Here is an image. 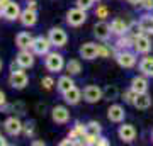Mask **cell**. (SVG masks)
Instances as JSON below:
<instances>
[{
  "instance_id": "obj_2",
  "label": "cell",
  "mask_w": 153,
  "mask_h": 146,
  "mask_svg": "<svg viewBox=\"0 0 153 146\" xmlns=\"http://www.w3.org/2000/svg\"><path fill=\"white\" fill-rule=\"evenodd\" d=\"M24 68H19V70L12 71L10 78H9V83H10L12 88H17V90H22L26 88V85L29 83V76L26 75V71H22Z\"/></svg>"
},
{
  "instance_id": "obj_5",
  "label": "cell",
  "mask_w": 153,
  "mask_h": 146,
  "mask_svg": "<svg viewBox=\"0 0 153 146\" xmlns=\"http://www.w3.org/2000/svg\"><path fill=\"white\" fill-rule=\"evenodd\" d=\"M48 38H49V41H51L53 46H56V48H63V46L66 44L68 36H66V33L61 29V27H53V29H49Z\"/></svg>"
},
{
  "instance_id": "obj_17",
  "label": "cell",
  "mask_w": 153,
  "mask_h": 146,
  "mask_svg": "<svg viewBox=\"0 0 153 146\" xmlns=\"http://www.w3.org/2000/svg\"><path fill=\"white\" fill-rule=\"evenodd\" d=\"M117 134H119V138L124 141V143H131V141L136 138V129H134L133 124H123L119 127V131H117Z\"/></svg>"
},
{
  "instance_id": "obj_38",
  "label": "cell",
  "mask_w": 153,
  "mask_h": 146,
  "mask_svg": "<svg viewBox=\"0 0 153 146\" xmlns=\"http://www.w3.org/2000/svg\"><path fill=\"white\" fill-rule=\"evenodd\" d=\"M97 145H100V146H107V145H109V141L105 139L104 136H99V138H97Z\"/></svg>"
},
{
  "instance_id": "obj_44",
  "label": "cell",
  "mask_w": 153,
  "mask_h": 146,
  "mask_svg": "<svg viewBox=\"0 0 153 146\" xmlns=\"http://www.w3.org/2000/svg\"><path fill=\"white\" fill-rule=\"evenodd\" d=\"M4 9H5V4H2V2H0V17L4 16Z\"/></svg>"
},
{
  "instance_id": "obj_7",
  "label": "cell",
  "mask_w": 153,
  "mask_h": 146,
  "mask_svg": "<svg viewBox=\"0 0 153 146\" xmlns=\"http://www.w3.org/2000/svg\"><path fill=\"white\" fill-rule=\"evenodd\" d=\"M116 61L123 68H133V66L136 65V56H134V53L124 49V51H121V53L116 54Z\"/></svg>"
},
{
  "instance_id": "obj_24",
  "label": "cell",
  "mask_w": 153,
  "mask_h": 146,
  "mask_svg": "<svg viewBox=\"0 0 153 146\" xmlns=\"http://www.w3.org/2000/svg\"><path fill=\"white\" fill-rule=\"evenodd\" d=\"M56 87H58V90H60L61 93H65L66 90H70L71 87H75V82L70 78V75H65V76H60V78H58Z\"/></svg>"
},
{
  "instance_id": "obj_10",
  "label": "cell",
  "mask_w": 153,
  "mask_h": 146,
  "mask_svg": "<svg viewBox=\"0 0 153 146\" xmlns=\"http://www.w3.org/2000/svg\"><path fill=\"white\" fill-rule=\"evenodd\" d=\"M51 117H53L56 124H66L70 121V112H68V109L65 105H56L51 110Z\"/></svg>"
},
{
  "instance_id": "obj_32",
  "label": "cell",
  "mask_w": 153,
  "mask_h": 146,
  "mask_svg": "<svg viewBox=\"0 0 153 146\" xmlns=\"http://www.w3.org/2000/svg\"><path fill=\"white\" fill-rule=\"evenodd\" d=\"M107 14H109V10H107V7H105V5H97V9H95V16H97V17L105 19Z\"/></svg>"
},
{
  "instance_id": "obj_3",
  "label": "cell",
  "mask_w": 153,
  "mask_h": 146,
  "mask_svg": "<svg viewBox=\"0 0 153 146\" xmlns=\"http://www.w3.org/2000/svg\"><path fill=\"white\" fill-rule=\"evenodd\" d=\"M85 21H87V14H85V10L80 9V7L70 9V10L66 12V22H68L70 26L78 27V26H82Z\"/></svg>"
},
{
  "instance_id": "obj_1",
  "label": "cell",
  "mask_w": 153,
  "mask_h": 146,
  "mask_svg": "<svg viewBox=\"0 0 153 146\" xmlns=\"http://www.w3.org/2000/svg\"><path fill=\"white\" fill-rule=\"evenodd\" d=\"M44 65L48 68L49 71H61L65 68V60H63V56L60 53H48L46 54V58H44Z\"/></svg>"
},
{
  "instance_id": "obj_47",
  "label": "cell",
  "mask_w": 153,
  "mask_h": 146,
  "mask_svg": "<svg viewBox=\"0 0 153 146\" xmlns=\"http://www.w3.org/2000/svg\"><path fill=\"white\" fill-rule=\"evenodd\" d=\"M152 138H153V131H152Z\"/></svg>"
},
{
  "instance_id": "obj_33",
  "label": "cell",
  "mask_w": 153,
  "mask_h": 146,
  "mask_svg": "<svg viewBox=\"0 0 153 146\" xmlns=\"http://www.w3.org/2000/svg\"><path fill=\"white\" fill-rule=\"evenodd\" d=\"M41 85H43V88H46V90H51L53 85H55V80H53L51 76H44L43 80H41Z\"/></svg>"
},
{
  "instance_id": "obj_34",
  "label": "cell",
  "mask_w": 153,
  "mask_h": 146,
  "mask_svg": "<svg viewBox=\"0 0 153 146\" xmlns=\"http://www.w3.org/2000/svg\"><path fill=\"white\" fill-rule=\"evenodd\" d=\"M134 99H136V92H134L133 88H129V90L124 93V100L128 104H133V102H134Z\"/></svg>"
},
{
  "instance_id": "obj_42",
  "label": "cell",
  "mask_w": 153,
  "mask_h": 146,
  "mask_svg": "<svg viewBox=\"0 0 153 146\" xmlns=\"http://www.w3.org/2000/svg\"><path fill=\"white\" fill-rule=\"evenodd\" d=\"M5 145H7V139L4 136H0V146H5Z\"/></svg>"
},
{
  "instance_id": "obj_4",
  "label": "cell",
  "mask_w": 153,
  "mask_h": 146,
  "mask_svg": "<svg viewBox=\"0 0 153 146\" xmlns=\"http://www.w3.org/2000/svg\"><path fill=\"white\" fill-rule=\"evenodd\" d=\"M100 99H104V90L99 88L97 85H87L83 88V100L88 104H95Z\"/></svg>"
},
{
  "instance_id": "obj_39",
  "label": "cell",
  "mask_w": 153,
  "mask_h": 146,
  "mask_svg": "<svg viewBox=\"0 0 153 146\" xmlns=\"http://www.w3.org/2000/svg\"><path fill=\"white\" fill-rule=\"evenodd\" d=\"M2 105H5V93L0 90V107H2Z\"/></svg>"
},
{
  "instance_id": "obj_12",
  "label": "cell",
  "mask_w": 153,
  "mask_h": 146,
  "mask_svg": "<svg viewBox=\"0 0 153 146\" xmlns=\"http://www.w3.org/2000/svg\"><path fill=\"white\" fill-rule=\"evenodd\" d=\"M16 61L21 68H31L34 65V54L29 49H21L19 54L16 56Z\"/></svg>"
},
{
  "instance_id": "obj_43",
  "label": "cell",
  "mask_w": 153,
  "mask_h": 146,
  "mask_svg": "<svg viewBox=\"0 0 153 146\" xmlns=\"http://www.w3.org/2000/svg\"><path fill=\"white\" fill-rule=\"evenodd\" d=\"M131 5H138V4H141V0H128Z\"/></svg>"
},
{
  "instance_id": "obj_28",
  "label": "cell",
  "mask_w": 153,
  "mask_h": 146,
  "mask_svg": "<svg viewBox=\"0 0 153 146\" xmlns=\"http://www.w3.org/2000/svg\"><path fill=\"white\" fill-rule=\"evenodd\" d=\"M117 95H119V88L116 85H107L104 88V99H107V100H114V99H117Z\"/></svg>"
},
{
  "instance_id": "obj_46",
  "label": "cell",
  "mask_w": 153,
  "mask_h": 146,
  "mask_svg": "<svg viewBox=\"0 0 153 146\" xmlns=\"http://www.w3.org/2000/svg\"><path fill=\"white\" fill-rule=\"evenodd\" d=\"M2 66H4V63H2V60H0V71H2Z\"/></svg>"
},
{
  "instance_id": "obj_26",
  "label": "cell",
  "mask_w": 153,
  "mask_h": 146,
  "mask_svg": "<svg viewBox=\"0 0 153 146\" xmlns=\"http://www.w3.org/2000/svg\"><path fill=\"white\" fill-rule=\"evenodd\" d=\"M65 68H66V71H68L70 75H78V73L82 71V65H80L78 60H70L65 65Z\"/></svg>"
},
{
  "instance_id": "obj_29",
  "label": "cell",
  "mask_w": 153,
  "mask_h": 146,
  "mask_svg": "<svg viewBox=\"0 0 153 146\" xmlns=\"http://www.w3.org/2000/svg\"><path fill=\"white\" fill-rule=\"evenodd\" d=\"M100 131H102V127L95 121H90L87 124V134L88 136H100Z\"/></svg>"
},
{
  "instance_id": "obj_40",
  "label": "cell",
  "mask_w": 153,
  "mask_h": 146,
  "mask_svg": "<svg viewBox=\"0 0 153 146\" xmlns=\"http://www.w3.org/2000/svg\"><path fill=\"white\" fill-rule=\"evenodd\" d=\"M31 145L33 146H44V141H33Z\"/></svg>"
},
{
  "instance_id": "obj_35",
  "label": "cell",
  "mask_w": 153,
  "mask_h": 146,
  "mask_svg": "<svg viewBox=\"0 0 153 146\" xmlns=\"http://www.w3.org/2000/svg\"><path fill=\"white\" fill-rule=\"evenodd\" d=\"M24 133H26V136H33L34 134V121H29V122L24 124Z\"/></svg>"
},
{
  "instance_id": "obj_36",
  "label": "cell",
  "mask_w": 153,
  "mask_h": 146,
  "mask_svg": "<svg viewBox=\"0 0 153 146\" xmlns=\"http://www.w3.org/2000/svg\"><path fill=\"white\" fill-rule=\"evenodd\" d=\"M109 49L105 48L104 44H99V56H100V58H105V56H109Z\"/></svg>"
},
{
  "instance_id": "obj_48",
  "label": "cell",
  "mask_w": 153,
  "mask_h": 146,
  "mask_svg": "<svg viewBox=\"0 0 153 146\" xmlns=\"http://www.w3.org/2000/svg\"><path fill=\"white\" fill-rule=\"evenodd\" d=\"M95 2H100V0H95Z\"/></svg>"
},
{
  "instance_id": "obj_37",
  "label": "cell",
  "mask_w": 153,
  "mask_h": 146,
  "mask_svg": "<svg viewBox=\"0 0 153 146\" xmlns=\"http://www.w3.org/2000/svg\"><path fill=\"white\" fill-rule=\"evenodd\" d=\"M141 7L145 10H153V0H141Z\"/></svg>"
},
{
  "instance_id": "obj_21",
  "label": "cell",
  "mask_w": 153,
  "mask_h": 146,
  "mask_svg": "<svg viewBox=\"0 0 153 146\" xmlns=\"http://www.w3.org/2000/svg\"><path fill=\"white\" fill-rule=\"evenodd\" d=\"M129 88H133L136 93H145V92H148V80L145 76H134L131 80V87Z\"/></svg>"
},
{
  "instance_id": "obj_25",
  "label": "cell",
  "mask_w": 153,
  "mask_h": 146,
  "mask_svg": "<svg viewBox=\"0 0 153 146\" xmlns=\"http://www.w3.org/2000/svg\"><path fill=\"white\" fill-rule=\"evenodd\" d=\"M140 26H141L143 33L153 34V16H143L140 21Z\"/></svg>"
},
{
  "instance_id": "obj_20",
  "label": "cell",
  "mask_w": 153,
  "mask_h": 146,
  "mask_svg": "<svg viewBox=\"0 0 153 146\" xmlns=\"http://www.w3.org/2000/svg\"><path fill=\"white\" fill-rule=\"evenodd\" d=\"M133 105H134L136 109H140V110H146V109L152 105V97H150L146 92L145 93H136V99H134Z\"/></svg>"
},
{
  "instance_id": "obj_27",
  "label": "cell",
  "mask_w": 153,
  "mask_h": 146,
  "mask_svg": "<svg viewBox=\"0 0 153 146\" xmlns=\"http://www.w3.org/2000/svg\"><path fill=\"white\" fill-rule=\"evenodd\" d=\"M117 48H123V49H126V48H129V46H133V44H134V38H133V36H129V34H128V36H124V34H123V36H119V39H117Z\"/></svg>"
},
{
  "instance_id": "obj_15",
  "label": "cell",
  "mask_w": 153,
  "mask_h": 146,
  "mask_svg": "<svg viewBox=\"0 0 153 146\" xmlns=\"http://www.w3.org/2000/svg\"><path fill=\"white\" fill-rule=\"evenodd\" d=\"M21 7H19V4H16V2H7L5 4V9H4V17H5L7 21H16V19H19L21 17Z\"/></svg>"
},
{
  "instance_id": "obj_19",
  "label": "cell",
  "mask_w": 153,
  "mask_h": 146,
  "mask_svg": "<svg viewBox=\"0 0 153 146\" xmlns=\"http://www.w3.org/2000/svg\"><path fill=\"white\" fill-rule=\"evenodd\" d=\"M63 99H65L66 104H70V105H75V104L80 102V99H82V92L76 88V87H71L70 90H66L65 93H61Z\"/></svg>"
},
{
  "instance_id": "obj_8",
  "label": "cell",
  "mask_w": 153,
  "mask_h": 146,
  "mask_svg": "<svg viewBox=\"0 0 153 146\" xmlns=\"http://www.w3.org/2000/svg\"><path fill=\"white\" fill-rule=\"evenodd\" d=\"M111 34H112L111 24H107L105 21H100L94 26V36H95L99 41H107V39L111 38Z\"/></svg>"
},
{
  "instance_id": "obj_14",
  "label": "cell",
  "mask_w": 153,
  "mask_h": 146,
  "mask_svg": "<svg viewBox=\"0 0 153 146\" xmlns=\"http://www.w3.org/2000/svg\"><path fill=\"white\" fill-rule=\"evenodd\" d=\"M19 21H21L22 26L33 27L34 24L38 22V14H36V10H34V9L27 7L26 10H22V12H21V17H19Z\"/></svg>"
},
{
  "instance_id": "obj_18",
  "label": "cell",
  "mask_w": 153,
  "mask_h": 146,
  "mask_svg": "<svg viewBox=\"0 0 153 146\" xmlns=\"http://www.w3.org/2000/svg\"><path fill=\"white\" fill-rule=\"evenodd\" d=\"M33 43H34V38H33L29 33H19V34L16 36V44H17L21 49L33 48Z\"/></svg>"
},
{
  "instance_id": "obj_30",
  "label": "cell",
  "mask_w": 153,
  "mask_h": 146,
  "mask_svg": "<svg viewBox=\"0 0 153 146\" xmlns=\"http://www.w3.org/2000/svg\"><path fill=\"white\" fill-rule=\"evenodd\" d=\"M141 33H143V29H141V26H140V22H133V24H129V27H128V34H129V36L138 38Z\"/></svg>"
},
{
  "instance_id": "obj_6",
  "label": "cell",
  "mask_w": 153,
  "mask_h": 146,
  "mask_svg": "<svg viewBox=\"0 0 153 146\" xmlns=\"http://www.w3.org/2000/svg\"><path fill=\"white\" fill-rule=\"evenodd\" d=\"M4 127H5L7 134H10V136H17L24 131V124L21 122L19 117H7L4 121Z\"/></svg>"
},
{
  "instance_id": "obj_41",
  "label": "cell",
  "mask_w": 153,
  "mask_h": 146,
  "mask_svg": "<svg viewBox=\"0 0 153 146\" xmlns=\"http://www.w3.org/2000/svg\"><path fill=\"white\" fill-rule=\"evenodd\" d=\"M27 7H31V9H34V10H36V2H34V0H29Z\"/></svg>"
},
{
  "instance_id": "obj_22",
  "label": "cell",
  "mask_w": 153,
  "mask_h": 146,
  "mask_svg": "<svg viewBox=\"0 0 153 146\" xmlns=\"http://www.w3.org/2000/svg\"><path fill=\"white\" fill-rule=\"evenodd\" d=\"M128 27H129V24H126V22L121 21V19H114V21L111 22V31H112V34H116V36L128 34Z\"/></svg>"
},
{
  "instance_id": "obj_31",
  "label": "cell",
  "mask_w": 153,
  "mask_h": 146,
  "mask_svg": "<svg viewBox=\"0 0 153 146\" xmlns=\"http://www.w3.org/2000/svg\"><path fill=\"white\" fill-rule=\"evenodd\" d=\"M94 2H95V0H76V7H80L83 10H88V9L94 5Z\"/></svg>"
},
{
  "instance_id": "obj_45",
  "label": "cell",
  "mask_w": 153,
  "mask_h": 146,
  "mask_svg": "<svg viewBox=\"0 0 153 146\" xmlns=\"http://www.w3.org/2000/svg\"><path fill=\"white\" fill-rule=\"evenodd\" d=\"M0 2H2V4H7V2H10V0H0Z\"/></svg>"
},
{
  "instance_id": "obj_16",
  "label": "cell",
  "mask_w": 153,
  "mask_h": 146,
  "mask_svg": "<svg viewBox=\"0 0 153 146\" xmlns=\"http://www.w3.org/2000/svg\"><path fill=\"white\" fill-rule=\"evenodd\" d=\"M124 107L119 105V104H114V105H111L109 110H107V117H109L111 122H123L124 121Z\"/></svg>"
},
{
  "instance_id": "obj_9",
  "label": "cell",
  "mask_w": 153,
  "mask_h": 146,
  "mask_svg": "<svg viewBox=\"0 0 153 146\" xmlns=\"http://www.w3.org/2000/svg\"><path fill=\"white\" fill-rule=\"evenodd\" d=\"M133 48H134V51L140 54H146L152 51V41H150V38L148 36H145V34H140L138 38H134V44H133Z\"/></svg>"
},
{
  "instance_id": "obj_13",
  "label": "cell",
  "mask_w": 153,
  "mask_h": 146,
  "mask_svg": "<svg viewBox=\"0 0 153 146\" xmlns=\"http://www.w3.org/2000/svg\"><path fill=\"white\" fill-rule=\"evenodd\" d=\"M80 56L83 60H94L99 56V44H94V43H85L80 46Z\"/></svg>"
},
{
  "instance_id": "obj_11",
  "label": "cell",
  "mask_w": 153,
  "mask_h": 146,
  "mask_svg": "<svg viewBox=\"0 0 153 146\" xmlns=\"http://www.w3.org/2000/svg\"><path fill=\"white\" fill-rule=\"evenodd\" d=\"M53 44L49 41V38H43V36H38L34 38V43H33V51L36 54H48L49 53V48Z\"/></svg>"
},
{
  "instance_id": "obj_23",
  "label": "cell",
  "mask_w": 153,
  "mask_h": 146,
  "mask_svg": "<svg viewBox=\"0 0 153 146\" xmlns=\"http://www.w3.org/2000/svg\"><path fill=\"white\" fill-rule=\"evenodd\" d=\"M140 71H141L145 76H152L153 78V58L152 56H146L140 61Z\"/></svg>"
}]
</instances>
